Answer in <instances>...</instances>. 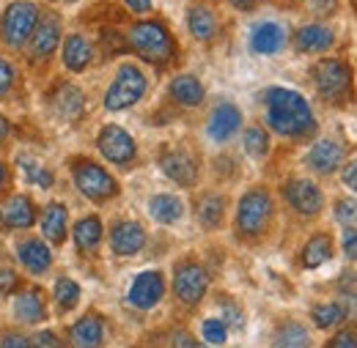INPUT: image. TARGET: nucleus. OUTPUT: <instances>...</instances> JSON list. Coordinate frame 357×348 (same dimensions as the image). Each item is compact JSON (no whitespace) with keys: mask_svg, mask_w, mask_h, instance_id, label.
<instances>
[{"mask_svg":"<svg viewBox=\"0 0 357 348\" xmlns=\"http://www.w3.org/2000/svg\"><path fill=\"white\" fill-rule=\"evenodd\" d=\"M264 116L267 127L280 137L305 140L316 132V116L303 93L283 86H272L264 90Z\"/></svg>","mask_w":357,"mask_h":348,"instance_id":"1","label":"nucleus"},{"mask_svg":"<svg viewBox=\"0 0 357 348\" xmlns=\"http://www.w3.org/2000/svg\"><path fill=\"white\" fill-rule=\"evenodd\" d=\"M127 47L157 69H165L176 58V39L162 19H140L127 33Z\"/></svg>","mask_w":357,"mask_h":348,"instance_id":"2","label":"nucleus"},{"mask_svg":"<svg viewBox=\"0 0 357 348\" xmlns=\"http://www.w3.org/2000/svg\"><path fill=\"white\" fill-rule=\"evenodd\" d=\"M275 219V200L267 187H253L239 198L236 214H234V230L242 242H259L267 236Z\"/></svg>","mask_w":357,"mask_h":348,"instance_id":"3","label":"nucleus"},{"mask_svg":"<svg viewBox=\"0 0 357 348\" xmlns=\"http://www.w3.org/2000/svg\"><path fill=\"white\" fill-rule=\"evenodd\" d=\"M66 168H69L75 189L83 198H89L91 203L102 206V203H110L113 198H119L121 187H119L116 175L110 173L105 165H99L96 159H91V157H72L66 162Z\"/></svg>","mask_w":357,"mask_h":348,"instance_id":"4","label":"nucleus"},{"mask_svg":"<svg viewBox=\"0 0 357 348\" xmlns=\"http://www.w3.org/2000/svg\"><path fill=\"white\" fill-rule=\"evenodd\" d=\"M42 14V6L33 0H11L0 14V44H6L14 52L25 49Z\"/></svg>","mask_w":357,"mask_h":348,"instance_id":"5","label":"nucleus"},{"mask_svg":"<svg viewBox=\"0 0 357 348\" xmlns=\"http://www.w3.org/2000/svg\"><path fill=\"white\" fill-rule=\"evenodd\" d=\"M146 88H149V80H146L143 69L135 66V63H121L116 77H113V83L105 90L102 104H105L107 113L130 110V107H135L146 96Z\"/></svg>","mask_w":357,"mask_h":348,"instance_id":"6","label":"nucleus"},{"mask_svg":"<svg viewBox=\"0 0 357 348\" xmlns=\"http://www.w3.org/2000/svg\"><path fill=\"white\" fill-rule=\"evenodd\" d=\"M311 80L324 102L344 104L352 96L355 74H352V66L349 63H344L338 58H327V61H319L311 69Z\"/></svg>","mask_w":357,"mask_h":348,"instance_id":"7","label":"nucleus"},{"mask_svg":"<svg viewBox=\"0 0 357 348\" xmlns=\"http://www.w3.org/2000/svg\"><path fill=\"white\" fill-rule=\"evenodd\" d=\"M209 291V271L192 258H184L174 269V294L184 307L201 305Z\"/></svg>","mask_w":357,"mask_h":348,"instance_id":"8","label":"nucleus"},{"mask_svg":"<svg viewBox=\"0 0 357 348\" xmlns=\"http://www.w3.org/2000/svg\"><path fill=\"white\" fill-rule=\"evenodd\" d=\"M96 148L99 154L110 162V165H119V168H130L137 157V143L130 132L119 124H107L99 129L96 137Z\"/></svg>","mask_w":357,"mask_h":348,"instance_id":"9","label":"nucleus"},{"mask_svg":"<svg viewBox=\"0 0 357 348\" xmlns=\"http://www.w3.org/2000/svg\"><path fill=\"white\" fill-rule=\"evenodd\" d=\"M61 42H63L61 39V17L47 11V14H42V19H39V25H36L31 42H28V61L31 63H47L55 55V49L61 47Z\"/></svg>","mask_w":357,"mask_h":348,"instance_id":"10","label":"nucleus"},{"mask_svg":"<svg viewBox=\"0 0 357 348\" xmlns=\"http://www.w3.org/2000/svg\"><path fill=\"white\" fill-rule=\"evenodd\" d=\"M47 110L61 118V121H80L86 116V93L80 90V86H72V83H58L47 93Z\"/></svg>","mask_w":357,"mask_h":348,"instance_id":"11","label":"nucleus"},{"mask_svg":"<svg viewBox=\"0 0 357 348\" xmlns=\"http://www.w3.org/2000/svg\"><path fill=\"white\" fill-rule=\"evenodd\" d=\"M283 198L300 217H316L324 206V195H321L319 184L311 178H297V175L289 178L283 184Z\"/></svg>","mask_w":357,"mask_h":348,"instance_id":"12","label":"nucleus"},{"mask_svg":"<svg viewBox=\"0 0 357 348\" xmlns=\"http://www.w3.org/2000/svg\"><path fill=\"white\" fill-rule=\"evenodd\" d=\"M160 171L178 187H195L201 175V162L190 148H168L160 157Z\"/></svg>","mask_w":357,"mask_h":348,"instance_id":"13","label":"nucleus"},{"mask_svg":"<svg viewBox=\"0 0 357 348\" xmlns=\"http://www.w3.org/2000/svg\"><path fill=\"white\" fill-rule=\"evenodd\" d=\"M39 222V209L28 195H8L0 203V230H28Z\"/></svg>","mask_w":357,"mask_h":348,"instance_id":"14","label":"nucleus"},{"mask_svg":"<svg viewBox=\"0 0 357 348\" xmlns=\"http://www.w3.org/2000/svg\"><path fill=\"white\" fill-rule=\"evenodd\" d=\"M11 313L20 324L25 326H36V324H45L50 310H47L45 291L39 285H31V288H20L14 294V302H11Z\"/></svg>","mask_w":357,"mask_h":348,"instance_id":"15","label":"nucleus"},{"mask_svg":"<svg viewBox=\"0 0 357 348\" xmlns=\"http://www.w3.org/2000/svg\"><path fill=\"white\" fill-rule=\"evenodd\" d=\"M107 324L99 313H86L69 326V346L72 348H105Z\"/></svg>","mask_w":357,"mask_h":348,"instance_id":"16","label":"nucleus"},{"mask_svg":"<svg viewBox=\"0 0 357 348\" xmlns=\"http://www.w3.org/2000/svg\"><path fill=\"white\" fill-rule=\"evenodd\" d=\"M165 296V277L160 271H140L130 285V305L137 307V310H151L162 302Z\"/></svg>","mask_w":357,"mask_h":348,"instance_id":"17","label":"nucleus"},{"mask_svg":"<svg viewBox=\"0 0 357 348\" xmlns=\"http://www.w3.org/2000/svg\"><path fill=\"white\" fill-rule=\"evenodd\" d=\"M14 253H17L20 266H22L28 274H33V277L47 274V271H50V266H52V250H50V244H47L45 239L25 236V239H20V242H17Z\"/></svg>","mask_w":357,"mask_h":348,"instance_id":"18","label":"nucleus"},{"mask_svg":"<svg viewBox=\"0 0 357 348\" xmlns=\"http://www.w3.org/2000/svg\"><path fill=\"white\" fill-rule=\"evenodd\" d=\"M146 247V228L135 219H119L110 228V250L121 258L137 255Z\"/></svg>","mask_w":357,"mask_h":348,"instance_id":"19","label":"nucleus"},{"mask_svg":"<svg viewBox=\"0 0 357 348\" xmlns=\"http://www.w3.org/2000/svg\"><path fill=\"white\" fill-rule=\"evenodd\" d=\"M39 228L47 244L61 247L69 236V209L58 200H50L45 209L39 212Z\"/></svg>","mask_w":357,"mask_h":348,"instance_id":"20","label":"nucleus"},{"mask_svg":"<svg viewBox=\"0 0 357 348\" xmlns=\"http://www.w3.org/2000/svg\"><path fill=\"white\" fill-rule=\"evenodd\" d=\"M61 63L66 66V72L80 74L93 63V44L83 33H69L61 42Z\"/></svg>","mask_w":357,"mask_h":348,"instance_id":"21","label":"nucleus"},{"mask_svg":"<svg viewBox=\"0 0 357 348\" xmlns=\"http://www.w3.org/2000/svg\"><path fill=\"white\" fill-rule=\"evenodd\" d=\"M239 129H242V113H239L236 104L223 102V104H218V107L212 110L209 124H206V132H209V137H212L215 143L231 140Z\"/></svg>","mask_w":357,"mask_h":348,"instance_id":"22","label":"nucleus"},{"mask_svg":"<svg viewBox=\"0 0 357 348\" xmlns=\"http://www.w3.org/2000/svg\"><path fill=\"white\" fill-rule=\"evenodd\" d=\"M333 42H335L333 28H327V25H321V22L303 25V28H297V33H294V47H297V52H303V55L327 52V49L333 47Z\"/></svg>","mask_w":357,"mask_h":348,"instance_id":"23","label":"nucleus"},{"mask_svg":"<svg viewBox=\"0 0 357 348\" xmlns=\"http://www.w3.org/2000/svg\"><path fill=\"white\" fill-rule=\"evenodd\" d=\"M305 162H308V168H311L313 173L330 175L341 168L344 148L335 140H319V143H313V148L308 151V159Z\"/></svg>","mask_w":357,"mask_h":348,"instance_id":"24","label":"nucleus"},{"mask_svg":"<svg viewBox=\"0 0 357 348\" xmlns=\"http://www.w3.org/2000/svg\"><path fill=\"white\" fill-rule=\"evenodd\" d=\"M187 28H190V33H192L198 42L209 44V42H215V36H218V31H220V17H218L209 6L195 3V6L187 8Z\"/></svg>","mask_w":357,"mask_h":348,"instance_id":"25","label":"nucleus"},{"mask_svg":"<svg viewBox=\"0 0 357 348\" xmlns=\"http://www.w3.org/2000/svg\"><path fill=\"white\" fill-rule=\"evenodd\" d=\"M102 236H105V225H102V219L96 217V214L80 217L75 222V228H72L75 247H77V253H83V255H93V253L99 250Z\"/></svg>","mask_w":357,"mask_h":348,"instance_id":"26","label":"nucleus"},{"mask_svg":"<svg viewBox=\"0 0 357 348\" xmlns=\"http://www.w3.org/2000/svg\"><path fill=\"white\" fill-rule=\"evenodd\" d=\"M225 206H228L225 203V195H220V192H204V195H198V200H195V219H198V225L206 228V230L223 228Z\"/></svg>","mask_w":357,"mask_h":348,"instance_id":"27","label":"nucleus"},{"mask_svg":"<svg viewBox=\"0 0 357 348\" xmlns=\"http://www.w3.org/2000/svg\"><path fill=\"white\" fill-rule=\"evenodd\" d=\"M286 44V31L278 22H259L250 31V49L259 55H275Z\"/></svg>","mask_w":357,"mask_h":348,"instance_id":"28","label":"nucleus"},{"mask_svg":"<svg viewBox=\"0 0 357 348\" xmlns=\"http://www.w3.org/2000/svg\"><path fill=\"white\" fill-rule=\"evenodd\" d=\"M168 93H171V99L176 104H181V107H198L206 99L204 83L198 77H192V74H178V77H174L171 86H168Z\"/></svg>","mask_w":357,"mask_h":348,"instance_id":"29","label":"nucleus"},{"mask_svg":"<svg viewBox=\"0 0 357 348\" xmlns=\"http://www.w3.org/2000/svg\"><path fill=\"white\" fill-rule=\"evenodd\" d=\"M149 214L154 222L160 225H176L178 219L184 217V203L176 195H168V192H160L149 200Z\"/></svg>","mask_w":357,"mask_h":348,"instance_id":"30","label":"nucleus"},{"mask_svg":"<svg viewBox=\"0 0 357 348\" xmlns=\"http://www.w3.org/2000/svg\"><path fill=\"white\" fill-rule=\"evenodd\" d=\"M330 258H333V239H330V233L311 236L305 242V247H303V255H300V261H303L305 269H319L321 263H327Z\"/></svg>","mask_w":357,"mask_h":348,"instance_id":"31","label":"nucleus"},{"mask_svg":"<svg viewBox=\"0 0 357 348\" xmlns=\"http://www.w3.org/2000/svg\"><path fill=\"white\" fill-rule=\"evenodd\" d=\"M272 348H311V335L303 324L297 321H286L275 338H272Z\"/></svg>","mask_w":357,"mask_h":348,"instance_id":"32","label":"nucleus"},{"mask_svg":"<svg viewBox=\"0 0 357 348\" xmlns=\"http://www.w3.org/2000/svg\"><path fill=\"white\" fill-rule=\"evenodd\" d=\"M17 171L25 175V181H28V184H33V187H39V189H50V187L55 184L52 171L45 168L39 159L28 157V154H22V157L17 159Z\"/></svg>","mask_w":357,"mask_h":348,"instance_id":"33","label":"nucleus"},{"mask_svg":"<svg viewBox=\"0 0 357 348\" xmlns=\"http://www.w3.org/2000/svg\"><path fill=\"white\" fill-rule=\"evenodd\" d=\"M80 285H77V280H72V277H58L55 280V285H52V302L58 307V313H69V310H75L77 302H80Z\"/></svg>","mask_w":357,"mask_h":348,"instance_id":"34","label":"nucleus"},{"mask_svg":"<svg viewBox=\"0 0 357 348\" xmlns=\"http://www.w3.org/2000/svg\"><path fill=\"white\" fill-rule=\"evenodd\" d=\"M311 318H313V324H316L319 329H333V326H338V324H341L347 315H344V307H341V305L327 302V305H313Z\"/></svg>","mask_w":357,"mask_h":348,"instance_id":"35","label":"nucleus"},{"mask_svg":"<svg viewBox=\"0 0 357 348\" xmlns=\"http://www.w3.org/2000/svg\"><path fill=\"white\" fill-rule=\"evenodd\" d=\"M20 88V69L14 61L0 55V99H8Z\"/></svg>","mask_w":357,"mask_h":348,"instance_id":"36","label":"nucleus"},{"mask_svg":"<svg viewBox=\"0 0 357 348\" xmlns=\"http://www.w3.org/2000/svg\"><path fill=\"white\" fill-rule=\"evenodd\" d=\"M245 151H248L250 157H256V159L267 157V151H269V132L261 129V127H250V129L245 132Z\"/></svg>","mask_w":357,"mask_h":348,"instance_id":"37","label":"nucleus"},{"mask_svg":"<svg viewBox=\"0 0 357 348\" xmlns=\"http://www.w3.org/2000/svg\"><path fill=\"white\" fill-rule=\"evenodd\" d=\"M201 335H204L206 346H223L225 340H228V326L220 318H206L201 324Z\"/></svg>","mask_w":357,"mask_h":348,"instance_id":"38","label":"nucleus"},{"mask_svg":"<svg viewBox=\"0 0 357 348\" xmlns=\"http://www.w3.org/2000/svg\"><path fill=\"white\" fill-rule=\"evenodd\" d=\"M220 302V307H223V321L228 329H242V324H245V315H242V310H239V305L234 302V299H228V296H220L218 299Z\"/></svg>","mask_w":357,"mask_h":348,"instance_id":"39","label":"nucleus"},{"mask_svg":"<svg viewBox=\"0 0 357 348\" xmlns=\"http://www.w3.org/2000/svg\"><path fill=\"white\" fill-rule=\"evenodd\" d=\"M22 288V280L20 274L11 269V266H0V296H11Z\"/></svg>","mask_w":357,"mask_h":348,"instance_id":"40","label":"nucleus"},{"mask_svg":"<svg viewBox=\"0 0 357 348\" xmlns=\"http://www.w3.org/2000/svg\"><path fill=\"white\" fill-rule=\"evenodd\" d=\"M335 219L344 222V225H355L357 222V200L341 198V200L335 203Z\"/></svg>","mask_w":357,"mask_h":348,"instance_id":"41","label":"nucleus"},{"mask_svg":"<svg viewBox=\"0 0 357 348\" xmlns=\"http://www.w3.org/2000/svg\"><path fill=\"white\" fill-rule=\"evenodd\" d=\"M0 348H31V338L17 332V329H3L0 332Z\"/></svg>","mask_w":357,"mask_h":348,"instance_id":"42","label":"nucleus"},{"mask_svg":"<svg viewBox=\"0 0 357 348\" xmlns=\"http://www.w3.org/2000/svg\"><path fill=\"white\" fill-rule=\"evenodd\" d=\"M31 348H66L63 340L52 332V329H39L33 338H31Z\"/></svg>","mask_w":357,"mask_h":348,"instance_id":"43","label":"nucleus"},{"mask_svg":"<svg viewBox=\"0 0 357 348\" xmlns=\"http://www.w3.org/2000/svg\"><path fill=\"white\" fill-rule=\"evenodd\" d=\"M324 348H357V329L355 326H347V329H341L330 343Z\"/></svg>","mask_w":357,"mask_h":348,"instance_id":"44","label":"nucleus"},{"mask_svg":"<svg viewBox=\"0 0 357 348\" xmlns=\"http://www.w3.org/2000/svg\"><path fill=\"white\" fill-rule=\"evenodd\" d=\"M308 8L316 17H333L338 11V0H308Z\"/></svg>","mask_w":357,"mask_h":348,"instance_id":"45","label":"nucleus"},{"mask_svg":"<svg viewBox=\"0 0 357 348\" xmlns=\"http://www.w3.org/2000/svg\"><path fill=\"white\" fill-rule=\"evenodd\" d=\"M11 195V171L6 165V159L0 157V200Z\"/></svg>","mask_w":357,"mask_h":348,"instance_id":"46","label":"nucleus"},{"mask_svg":"<svg viewBox=\"0 0 357 348\" xmlns=\"http://www.w3.org/2000/svg\"><path fill=\"white\" fill-rule=\"evenodd\" d=\"M344 253H347L349 261H357V230L355 228L344 233Z\"/></svg>","mask_w":357,"mask_h":348,"instance_id":"47","label":"nucleus"},{"mask_svg":"<svg viewBox=\"0 0 357 348\" xmlns=\"http://www.w3.org/2000/svg\"><path fill=\"white\" fill-rule=\"evenodd\" d=\"M341 181L352 189V192H357V159H352L347 168H344V173H341Z\"/></svg>","mask_w":357,"mask_h":348,"instance_id":"48","label":"nucleus"},{"mask_svg":"<svg viewBox=\"0 0 357 348\" xmlns=\"http://www.w3.org/2000/svg\"><path fill=\"white\" fill-rule=\"evenodd\" d=\"M124 6L130 8V11H135V14H149L151 11V0H124Z\"/></svg>","mask_w":357,"mask_h":348,"instance_id":"49","label":"nucleus"},{"mask_svg":"<svg viewBox=\"0 0 357 348\" xmlns=\"http://www.w3.org/2000/svg\"><path fill=\"white\" fill-rule=\"evenodd\" d=\"M192 343H195V340H192L187 332H181V329H178L176 335H174V348H190Z\"/></svg>","mask_w":357,"mask_h":348,"instance_id":"50","label":"nucleus"},{"mask_svg":"<svg viewBox=\"0 0 357 348\" xmlns=\"http://www.w3.org/2000/svg\"><path fill=\"white\" fill-rule=\"evenodd\" d=\"M344 302L349 307H344V315L349 313V315H357V291H349V294H344Z\"/></svg>","mask_w":357,"mask_h":348,"instance_id":"51","label":"nucleus"},{"mask_svg":"<svg viewBox=\"0 0 357 348\" xmlns=\"http://www.w3.org/2000/svg\"><path fill=\"white\" fill-rule=\"evenodd\" d=\"M8 134H11V121L0 113V143H6V140H8Z\"/></svg>","mask_w":357,"mask_h":348,"instance_id":"52","label":"nucleus"},{"mask_svg":"<svg viewBox=\"0 0 357 348\" xmlns=\"http://www.w3.org/2000/svg\"><path fill=\"white\" fill-rule=\"evenodd\" d=\"M234 8H239V11H250V8H256V3L259 0H228Z\"/></svg>","mask_w":357,"mask_h":348,"instance_id":"53","label":"nucleus"},{"mask_svg":"<svg viewBox=\"0 0 357 348\" xmlns=\"http://www.w3.org/2000/svg\"><path fill=\"white\" fill-rule=\"evenodd\" d=\"M190 348H215V346H201V343H192Z\"/></svg>","mask_w":357,"mask_h":348,"instance_id":"54","label":"nucleus"},{"mask_svg":"<svg viewBox=\"0 0 357 348\" xmlns=\"http://www.w3.org/2000/svg\"><path fill=\"white\" fill-rule=\"evenodd\" d=\"M61 3H77V0H61Z\"/></svg>","mask_w":357,"mask_h":348,"instance_id":"55","label":"nucleus"}]
</instances>
